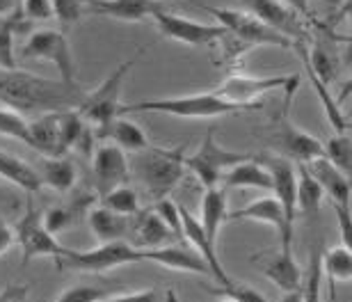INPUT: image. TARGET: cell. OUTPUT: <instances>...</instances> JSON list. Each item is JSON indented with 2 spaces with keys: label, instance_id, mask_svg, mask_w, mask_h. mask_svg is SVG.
<instances>
[{
  "label": "cell",
  "instance_id": "cell-1",
  "mask_svg": "<svg viewBox=\"0 0 352 302\" xmlns=\"http://www.w3.org/2000/svg\"><path fill=\"white\" fill-rule=\"evenodd\" d=\"M82 89L65 80H51L44 76L21 72V69H0V105L16 110L19 115H46L78 108Z\"/></svg>",
  "mask_w": 352,
  "mask_h": 302
},
{
  "label": "cell",
  "instance_id": "cell-2",
  "mask_svg": "<svg viewBox=\"0 0 352 302\" xmlns=\"http://www.w3.org/2000/svg\"><path fill=\"white\" fill-rule=\"evenodd\" d=\"M197 7H201L204 12H208L215 19V23L224 28V39L220 46H224V58L236 60L243 53H248L254 46H281V48H293L295 41L279 34L277 30L267 28L258 19L245 10H229V7H215L206 5L201 0H192Z\"/></svg>",
  "mask_w": 352,
  "mask_h": 302
},
{
  "label": "cell",
  "instance_id": "cell-3",
  "mask_svg": "<svg viewBox=\"0 0 352 302\" xmlns=\"http://www.w3.org/2000/svg\"><path fill=\"white\" fill-rule=\"evenodd\" d=\"M133 112H156V115H170L179 119H213L222 115L254 112V108L229 103L213 92H199V94H181V96H158V99H146L138 103H122L119 117L133 115Z\"/></svg>",
  "mask_w": 352,
  "mask_h": 302
},
{
  "label": "cell",
  "instance_id": "cell-4",
  "mask_svg": "<svg viewBox=\"0 0 352 302\" xmlns=\"http://www.w3.org/2000/svg\"><path fill=\"white\" fill-rule=\"evenodd\" d=\"M135 172L144 184L146 193L153 202L170 197V193L186 177V153L179 149H163V147H146L144 151L135 153Z\"/></svg>",
  "mask_w": 352,
  "mask_h": 302
},
{
  "label": "cell",
  "instance_id": "cell-5",
  "mask_svg": "<svg viewBox=\"0 0 352 302\" xmlns=\"http://www.w3.org/2000/svg\"><path fill=\"white\" fill-rule=\"evenodd\" d=\"M142 51L135 53L133 58L124 60L122 65H117L91 92L82 94V101L78 103V115L85 119L94 131L103 129L105 124H110L112 119L119 117V108H122V92L124 83L129 78L131 69L138 65Z\"/></svg>",
  "mask_w": 352,
  "mask_h": 302
},
{
  "label": "cell",
  "instance_id": "cell-6",
  "mask_svg": "<svg viewBox=\"0 0 352 302\" xmlns=\"http://www.w3.org/2000/svg\"><path fill=\"white\" fill-rule=\"evenodd\" d=\"M144 261L142 250L133 248L129 241L101 243L91 250H72L65 248V255L55 259L58 270H76V272H108L122 266Z\"/></svg>",
  "mask_w": 352,
  "mask_h": 302
},
{
  "label": "cell",
  "instance_id": "cell-7",
  "mask_svg": "<svg viewBox=\"0 0 352 302\" xmlns=\"http://www.w3.org/2000/svg\"><path fill=\"white\" fill-rule=\"evenodd\" d=\"M300 78L298 76H248V74H231L217 83L215 89H210L220 99L236 103V105H248V108L261 110V96H267L274 89H286L288 94H293V89L298 87Z\"/></svg>",
  "mask_w": 352,
  "mask_h": 302
},
{
  "label": "cell",
  "instance_id": "cell-8",
  "mask_svg": "<svg viewBox=\"0 0 352 302\" xmlns=\"http://www.w3.org/2000/svg\"><path fill=\"white\" fill-rule=\"evenodd\" d=\"M16 245L21 248V263L28 266L37 257H51L53 261L65 255V245L58 243L51 231L44 227V208L25 204V213L14 224Z\"/></svg>",
  "mask_w": 352,
  "mask_h": 302
},
{
  "label": "cell",
  "instance_id": "cell-9",
  "mask_svg": "<svg viewBox=\"0 0 352 302\" xmlns=\"http://www.w3.org/2000/svg\"><path fill=\"white\" fill-rule=\"evenodd\" d=\"M248 158H250V153L227 149V147H222L217 142L215 131H208V136L201 140L199 149L186 156V170L192 172L197 181L208 191V188L220 186L224 172Z\"/></svg>",
  "mask_w": 352,
  "mask_h": 302
},
{
  "label": "cell",
  "instance_id": "cell-10",
  "mask_svg": "<svg viewBox=\"0 0 352 302\" xmlns=\"http://www.w3.org/2000/svg\"><path fill=\"white\" fill-rule=\"evenodd\" d=\"M21 55L25 60H39L51 62V65L60 72V80L76 85V62L72 53V44H69L67 34L60 30H34L30 37L25 39Z\"/></svg>",
  "mask_w": 352,
  "mask_h": 302
},
{
  "label": "cell",
  "instance_id": "cell-11",
  "mask_svg": "<svg viewBox=\"0 0 352 302\" xmlns=\"http://www.w3.org/2000/svg\"><path fill=\"white\" fill-rule=\"evenodd\" d=\"M153 21H156V28L163 37L192 48L215 46L224 39V28L217 23H201V21L186 19L181 14H172L167 10H160Z\"/></svg>",
  "mask_w": 352,
  "mask_h": 302
},
{
  "label": "cell",
  "instance_id": "cell-12",
  "mask_svg": "<svg viewBox=\"0 0 352 302\" xmlns=\"http://www.w3.org/2000/svg\"><path fill=\"white\" fill-rule=\"evenodd\" d=\"M250 261L265 279H270L279 291L288 293V291H298L302 286V270L298 261H295L291 248L279 245L277 250L256 252V255L250 257Z\"/></svg>",
  "mask_w": 352,
  "mask_h": 302
},
{
  "label": "cell",
  "instance_id": "cell-13",
  "mask_svg": "<svg viewBox=\"0 0 352 302\" xmlns=\"http://www.w3.org/2000/svg\"><path fill=\"white\" fill-rule=\"evenodd\" d=\"M272 142L284 153L281 158L298 160V163H309V160L322 156L320 140L314 138L311 133H307L305 129H300L298 124H293L291 119L284 115L272 122Z\"/></svg>",
  "mask_w": 352,
  "mask_h": 302
},
{
  "label": "cell",
  "instance_id": "cell-14",
  "mask_svg": "<svg viewBox=\"0 0 352 302\" xmlns=\"http://www.w3.org/2000/svg\"><path fill=\"white\" fill-rule=\"evenodd\" d=\"M241 5L248 14H252L272 30H277L279 34H284V37L293 41H305V19H300L293 10H288L281 0H241Z\"/></svg>",
  "mask_w": 352,
  "mask_h": 302
},
{
  "label": "cell",
  "instance_id": "cell-15",
  "mask_svg": "<svg viewBox=\"0 0 352 302\" xmlns=\"http://www.w3.org/2000/svg\"><path fill=\"white\" fill-rule=\"evenodd\" d=\"M94 177H96V191L98 197L110 193L112 188L124 186L131 177V163L126 158V151L119 149L117 144L103 140L101 144L94 147Z\"/></svg>",
  "mask_w": 352,
  "mask_h": 302
},
{
  "label": "cell",
  "instance_id": "cell-16",
  "mask_svg": "<svg viewBox=\"0 0 352 302\" xmlns=\"http://www.w3.org/2000/svg\"><path fill=\"white\" fill-rule=\"evenodd\" d=\"M181 238L206 261L210 277H215L217 282H220V286H227L234 282V279L227 275V270H224L220 257H217V245L208 241L199 217H195L186 206H181Z\"/></svg>",
  "mask_w": 352,
  "mask_h": 302
},
{
  "label": "cell",
  "instance_id": "cell-17",
  "mask_svg": "<svg viewBox=\"0 0 352 302\" xmlns=\"http://www.w3.org/2000/svg\"><path fill=\"white\" fill-rule=\"evenodd\" d=\"M263 165L272 177V197L279 202L286 222L295 224L298 220V170L288 158H265Z\"/></svg>",
  "mask_w": 352,
  "mask_h": 302
},
{
  "label": "cell",
  "instance_id": "cell-18",
  "mask_svg": "<svg viewBox=\"0 0 352 302\" xmlns=\"http://www.w3.org/2000/svg\"><path fill=\"white\" fill-rule=\"evenodd\" d=\"M172 241H179L174 236V231L167 227L156 211H138L131 217V236L129 243L138 250H153V248H163L170 245Z\"/></svg>",
  "mask_w": 352,
  "mask_h": 302
},
{
  "label": "cell",
  "instance_id": "cell-19",
  "mask_svg": "<svg viewBox=\"0 0 352 302\" xmlns=\"http://www.w3.org/2000/svg\"><path fill=\"white\" fill-rule=\"evenodd\" d=\"M227 220H254V222L270 224V227L279 234V243L284 245V248H291V243H293V227L286 222L284 211H281L279 202L274 197L254 199L252 204H248V206L229 213Z\"/></svg>",
  "mask_w": 352,
  "mask_h": 302
},
{
  "label": "cell",
  "instance_id": "cell-20",
  "mask_svg": "<svg viewBox=\"0 0 352 302\" xmlns=\"http://www.w3.org/2000/svg\"><path fill=\"white\" fill-rule=\"evenodd\" d=\"M165 10L158 0H85V12L117 21H144Z\"/></svg>",
  "mask_w": 352,
  "mask_h": 302
},
{
  "label": "cell",
  "instance_id": "cell-21",
  "mask_svg": "<svg viewBox=\"0 0 352 302\" xmlns=\"http://www.w3.org/2000/svg\"><path fill=\"white\" fill-rule=\"evenodd\" d=\"M142 259L163 266L167 270L190 272V275H210L206 261L192 248H183L179 243H170L153 250H142Z\"/></svg>",
  "mask_w": 352,
  "mask_h": 302
},
{
  "label": "cell",
  "instance_id": "cell-22",
  "mask_svg": "<svg viewBox=\"0 0 352 302\" xmlns=\"http://www.w3.org/2000/svg\"><path fill=\"white\" fill-rule=\"evenodd\" d=\"M307 170L318 181L325 197L332 202V206H350V177L343 174L339 167H334L327 158H314L309 160Z\"/></svg>",
  "mask_w": 352,
  "mask_h": 302
},
{
  "label": "cell",
  "instance_id": "cell-23",
  "mask_svg": "<svg viewBox=\"0 0 352 302\" xmlns=\"http://www.w3.org/2000/svg\"><path fill=\"white\" fill-rule=\"evenodd\" d=\"M94 133L96 140H108V142L117 144L126 153H140L151 144L149 136L144 133L142 126L126 117H115L110 124H105L103 129H98Z\"/></svg>",
  "mask_w": 352,
  "mask_h": 302
},
{
  "label": "cell",
  "instance_id": "cell-24",
  "mask_svg": "<svg viewBox=\"0 0 352 302\" xmlns=\"http://www.w3.org/2000/svg\"><path fill=\"white\" fill-rule=\"evenodd\" d=\"M131 217L129 215H119V213H115V211L101 206V204H96V206H91L87 211L89 231H91V236H94L98 243L129 241Z\"/></svg>",
  "mask_w": 352,
  "mask_h": 302
},
{
  "label": "cell",
  "instance_id": "cell-25",
  "mask_svg": "<svg viewBox=\"0 0 352 302\" xmlns=\"http://www.w3.org/2000/svg\"><path fill=\"white\" fill-rule=\"evenodd\" d=\"M60 112H46V115H37V119L28 122V129H30V144L28 147L41 151L44 156H62V153H67L65 147H62Z\"/></svg>",
  "mask_w": 352,
  "mask_h": 302
},
{
  "label": "cell",
  "instance_id": "cell-26",
  "mask_svg": "<svg viewBox=\"0 0 352 302\" xmlns=\"http://www.w3.org/2000/svg\"><path fill=\"white\" fill-rule=\"evenodd\" d=\"M220 186L227 188H252V191H272V177L263 163H258L254 156H250L243 163L234 165L224 172Z\"/></svg>",
  "mask_w": 352,
  "mask_h": 302
},
{
  "label": "cell",
  "instance_id": "cell-27",
  "mask_svg": "<svg viewBox=\"0 0 352 302\" xmlns=\"http://www.w3.org/2000/svg\"><path fill=\"white\" fill-rule=\"evenodd\" d=\"M229 215V199H227V191L222 186L217 188H208L201 197V227L206 231L208 241L217 245V234H220V227L227 222Z\"/></svg>",
  "mask_w": 352,
  "mask_h": 302
},
{
  "label": "cell",
  "instance_id": "cell-28",
  "mask_svg": "<svg viewBox=\"0 0 352 302\" xmlns=\"http://www.w3.org/2000/svg\"><path fill=\"white\" fill-rule=\"evenodd\" d=\"M37 172L41 186L51 188L55 193H69L78 181V172H76L74 163L65 156H44Z\"/></svg>",
  "mask_w": 352,
  "mask_h": 302
},
{
  "label": "cell",
  "instance_id": "cell-29",
  "mask_svg": "<svg viewBox=\"0 0 352 302\" xmlns=\"http://www.w3.org/2000/svg\"><path fill=\"white\" fill-rule=\"evenodd\" d=\"M0 179L10 181L12 186H16L25 193H37L44 188L41 186L39 172L30 163H25V160L5 151H0Z\"/></svg>",
  "mask_w": 352,
  "mask_h": 302
},
{
  "label": "cell",
  "instance_id": "cell-30",
  "mask_svg": "<svg viewBox=\"0 0 352 302\" xmlns=\"http://www.w3.org/2000/svg\"><path fill=\"white\" fill-rule=\"evenodd\" d=\"M322 261V277L329 282V296L334 298L336 282H350L352 277V255L348 245H334L325 255L320 257Z\"/></svg>",
  "mask_w": 352,
  "mask_h": 302
},
{
  "label": "cell",
  "instance_id": "cell-31",
  "mask_svg": "<svg viewBox=\"0 0 352 302\" xmlns=\"http://www.w3.org/2000/svg\"><path fill=\"white\" fill-rule=\"evenodd\" d=\"M325 199V193L318 186V181L314 179V174L307 170L305 163H300L298 170V213L305 217L318 215L320 204Z\"/></svg>",
  "mask_w": 352,
  "mask_h": 302
},
{
  "label": "cell",
  "instance_id": "cell-32",
  "mask_svg": "<svg viewBox=\"0 0 352 302\" xmlns=\"http://www.w3.org/2000/svg\"><path fill=\"white\" fill-rule=\"evenodd\" d=\"M85 204H91V197H85L82 202H74L67 204V206H51L44 211V227L51 231V234H62V231H69L76 227L78 217L82 215V211L87 206Z\"/></svg>",
  "mask_w": 352,
  "mask_h": 302
},
{
  "label": "cell",
  "instance_id": "cell-33",
  "mask_svg": "<svg viewBox=\"0 0 352 302\" xmlns=\"http://www.w3.org/2000/svg\"><path fill=\"white\" fill-rule=\"evenodd\" d=\"M98 204L110 211H115L119 215H135L140 211V195L135 188H131L129 184L112 188L110 193H105L98 197Z\"/></svg>",
  "mask_w": 352,
  "mask_h": 302
},
{
  "label": "cell",
  "instance_id": "cell-34",
  "mask_svg": "<svg viewBox=\"0 0 352 302\" xmlns=\"http://www.w3.org/2000/svg\"><path fill=\"white\" fill-rule=\"evenodd\" d=\"M322 158H327L334 167H339L343 174L350 177L352 170V144L348 133H336L322 144Z\"/></svg>",
  "mask_w": 352,
  "mask_h": 302
},
{
  "label": "cell",
  "instance_id": "cell-35",
  "mask_svg": "<svg viewBox=\"0 0 352 302\" xmlns=\"http://www.w3.org/2000/svg\"><path fill=\"white\" fill-rule=\"evenodd\" d=\"M320 257H322L320 248H314L307 277L302 279V286H300L302 302H320V284H322V261H320Z\"/></svg>",
  "mask_w": 352,
  "mask_h": 302
},
{
  "label": "cell",
  "instance_id": "cell-36",
  "mask_svg": "<svg viewBox=\"0 0 352 302\" xmlns=\"http://www.w3.org/2000/svg\"><path fill=\"white\" fill-rule=\"evenodd\" d=\"M0 136H7L12 140H19V142L30 144V129H28V122L16 110L5 108V105H0Z\"/></svg>",
  "mask_w": 352,
  "mask_h": 302
},
{
  "label": "cell",
  "instance_id": "cell-37",
  "mask_svg": "<svg viewBox=\"0 0 352 302\" xmlns=\"http://www.w3.org/2000/svg\"><path fill=\"white\" fill-rule=\"evenodd\" d=\"M96 302H176V300H174V291L140 289L129 293H115V296H103Z\"/></svg>",
  "mask_w": 352,
  "mask_h": 302
},
{
  "label": "cell",
  "instance_id": "cell-38",
  "mask_svg": "<svg viewBox=\"0 0 352 302\" xmlns=\"http://www.w3.org/2000/svg\"><path fill=\"white\" fill-rule=\"evenodd\" d=\"M53 5V17L65 28H72L78 23L80 17L85 14V0H51Z\"/></svg>",
  "mask_w": 352,
  "mask_h": 302
},
{
  "label": "cell",
  "instance_id": "cell-39",
  "mask_svg": "<svg viewBox=\"0 0 352 302\" xmlns=\"http://www.w3.org/2000/svg\"><path fill=\"white\" fill-rule=\"evenodd\" d=\"M14 23L10 19L5 21V25L0 28V69L3 72H10V69H19L16 67V55H14Z\"/></svg>",
  "mask_w": 352,
  "mask_h": 302
},
{
  "label": "cell",
  "instance_id": "cell-40",
  "mask_svg": "<svg viewBox=\"0 0 352 302\" xmlns=\"http://www.w3.org/2000/svg\"><path fill=\"white\" fill-rule=\"evenodd\" d=\"M156 213L163 217V222L174 231V236L179 238V241H183L181 238V204H176L174 199L165 197V199H158L156 202Z\"/></svg>",
  "mask_w": 352,
  "mask_h": 302
},
{
  "label": "cell",
  "instance_id": "cell-41",
  "mask_svg": "<svg viewBox=\"0 0 352 302\" xmlns=\"http://www.w3.org/2000/svg\"><path fill=\"white\" fill-rule=\"evenodd\" d=\"M103 296H105V291L98 289V286L78 284V286H72V289L62 291L53 302H96V300H101Z\"/></svg>",
  "mask_w": 352,
  "mask_h": 302
},
{
  "label": "cell",
  "instance_id": "cell-42",
  "mask_svg": "<svg viewBox=\"0 0 352 302\" xmlns=\"http://www.w3.org/2000/svg\"><path fill=\"white\" fill-rule=\"evenodd\" d=\"M210 293H215V296H229L236 302H267V298L261 291L252 289V286H241L236 282L222 286V289H210Z\"/></svg>",
  "mask_w": 352,
  "mask_h": 302
},
{
  "label": "cell",
  "instance_id": "cell-43",
  "mask_svg": "<svg viewBox=\"0 0 352 302\" xmlns=\"http://www.w3.org/2000/svg\"><path fill=\"white\" fill-rule=\"evenodd\" d=\"M19 12L28 21H48L53 17V5L51 0H21Z\"/></svg>",
  "mask_w": 352,
  "mask_h": 302
},
{
  "label": "cell",
  "instance_id": "cell-44",
  "mask_svg": "<svg viewBox=\"0 0 352 302\" xmlns=\"http://www.w3.org/2000/svg\"><path fill=\"white\" fill-rule=\"evenodd\" d=\"M334 213H336V224L341 229V243L350 248V222H352L350 206H334Z\"/></svg>",
  "mask_w": 352,
  "mask_h": 302
},
{
  "label": "cell",
  "instance_id": "cell-45",
  "mask_svg": "<svg viewBox=\"0 0 352 302\" xmlns=\"http://www.w3.org/2000/svg\"><path fill=\"white\" fill-rule=\"evenodd\" d=\"M28 286L23 284H10L0 291V302H30L28 300Z\"/></svg>",
  "mask_w": 352,
  "mask_h": 302
},
{
  "label": "cell",
  "instance_id": "cell-46",
  "mask_svg": "<svg viewBox=\"0 0 352 302\" xmlns=\"http://www.w3.org/2000/svg\"><path fill=\"white\" fill-rule=\"evenodd\" d=\"M14 248H16V234H14V227H10L5 220H0V257L7 255V252Z\"/></svg>",
  "mask_w": 352,
  "mask_h": 302
},
{
  "label": "cell",
  "instance_id": "cell-47",
  "mask_svg": "<svg viewBox=\"0 0 352 302\" xmlns=\"http://www.w3.org/2000/svg\"><path fill=\"white\" fill-rule=\"evenodd\" d=\"M281 3H284L288 10H293L300 19H311V7H309L311 0H281Z\"/></svg>",
  "mask_w": 352,
  "mask_h": 302
},
{
  "label": "cell",
  "instance_id": "cell-48",
  "mask_svg": "<svg viewBox=\"0 0 352 302\" xmlns=\"http://www.w3.org/2000/svg\"><path fill=\"white\" fill-rule=\"evenodd\" d=\"M7 204H19V199L7 191V188L0 186V206H7Z\"/></svg>",
  "mask_w": 352,
  "mask_h": 302
},
{
  "label": "cell",
  "instance_id": "cell-49",
  "mask_svg": "<svg viewBox=\"0 0 352 302\" xmlns=\"http://www.w3.org/2000/svg\"><path fill=\"white\" fill-rule=\"evenodd\" d=\"M279 302H302L300 289H298V291H288V293H284V298H281Z\"/></svg>",
  "mask_w": 352,
  "mask_h": 302
},
{
  "label": "cell",
  "instance_id": "cell-50",
  "mask_svg": "<svg viewBox=\"0 0 352 302\" xmlns=\"http://www.w3.org/2000/svg\"><path fill=\"white\" fill-rule=\"evenodd\" d=\"M14 5V0H0V17H3L5 12H10Z\"/></svg>",
  "mask_w": 352,
  "mask_h": 302
},
{
  "label": "cell",
  "instance_id": "cell-51",
  "mask_svg": "<svg viewBox=\"0 0 352 302\" xmlns=\"http://www.w3.org/2000/svg\"><path fill=\"white\" fill-rule=\"evenodd\" d=\"M217 302H236V300L229 298V296H220V300H217Z\"/></svg>",
  "mask_w": 352,
  "mask_h": 302
},
{
  "label": "cell",
  "instance_id": "cell-52",
  "mask_svg": "<svg viewBox=\"0 0 352 302\" xmlns=\"http://www.w3.org/2000/svg\"><path fill=\"white\" fill-rule=\"evenodd\" d=\"M5 21H7L5 17H0V28H3V25H5Z\"/></svg>",
  "mask_w": 352,
  "mask_h": 302
}]
</instances>
